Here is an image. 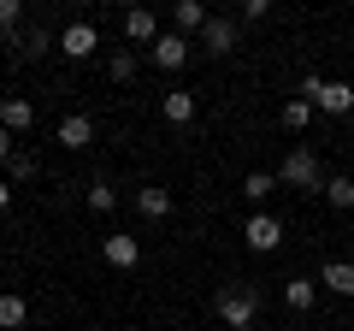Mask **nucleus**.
<instances>
[{
	"instance_id": "nucleus-1",
	"label": "nucleus",
	"mask_w": 354,
	"mask_h": 331,
	"mask_svg": "<svg viewBox=\"0 0 354 331\" xmlns=\"http://www.w3.org/2000/svg\"><path fill=\"white\" fill-rule=\"evenodd\" d=\"M213 314L225 319L230 331H248L254 319H260V290H254V284H225V290L213 296Z\"/></svg>"
},
{
	"instance_id": "nucleus-2",
	"label": "nucleus",
	"mask_w": 354,
	"mask_h": 331,
	"mask_svg": "<svg viewBox=\"0 0 354 331\" xmlns=\"http://www.w3.org/2000/svg\"><path fill=\"white\" fill-rule=\"evenodd\" d=\"M278 184H283V190H319V195H325V172H319V154L307 148V142H295V148L283 154Z\"/></svg>"
},
{
	"instance_id": "nucleus-3",
	"label": "nucleus",
	"mask_w": 354,
	"mask_h": 331,
	"mask_svg": "<svg viewBox=\"0 0 354 331\" xmlns=\"http://www.w3.org/2000/svg\"><path fill=\"white\" fill-rule=\"evenodd\" d=\"M242 237H248L254 255H278V249H283V219H272V213H248Z\"/></svg>"
},
{
	"instance_id": "nucleus-4",
	"label": "nucleus",
	"mask_w": 354,
	"mask_h": 331,
	"mask_svg": "<svg viewBox=\"0 0 354 331\" xmlns=\"http://www.w3.org/2000/svg\"><path fill=\"white\" fill-rule=\"evenodd\" d=\"M95 48H101V30L88 24V18H77V24L59 30V53H65V60H88Z\"/></svg>"
},
{
	"instance_id": "nucleus-5",
	"label": "nucleus",
	"mask_w": 354,
	"mask_h": 331,
	"mask_svg": "<svg viewBox=\"0 0 354 331\" xmlns=\"http://www.w3.org/2000/svg\"><path fill=\"white\" fill-rule=\"evenodd\" d=\"M236 36H242V24H236V18H213V24L201 30V53L225 60V53H236Z\"/></svg>"
},
{
	"instance_id": "nucleus-6",
	"label": "nucleus",
	"mask_w": 354,
	"mask_h": 331,
	"mask_svg": "<svg viewBox=\"0 0 354 331\" xmlns=\"http://www.w3.org/2000/svg\"><path fill=\"white\" fill-rule=\"evenodd\" d=\"M101 255H106V267L130 272V267H142V242H136V237H124V231H106V242H101Z\"/></svg>"
},
{
	"instance_id": "nucleus-7",
	"label": "nucleus",
	"mask_w": 354,
	"mask_h": 331,
	"mask_svg": "<svg viewBox=\"0 0 354 331\" xmlns=\"http://www.w3.org/2000/svg\"><path fill=\"white\" fill-rule=\"evenodd\" d=\"M189 48H195V42L189 36H177V30H165V36L160 42H153V65H160V71H177V65H183V60H189Z\"/></svg>"
},
{
	"instance_id": "nucleus-8",
	"label": "nucleus",
	"mask_w": 354,
	"mask_h": 331,
	"mask_svg": "<svg viewBox=\"0 0 354 331\" xmlns=\"http://www.w3.org/2000/svg\"><path fill=\"white\" fill-rule=\"evenodd\" d=\"M30 125H36V107H30L24 95H0V130H12V136H24Z\"/></svg>"
},
{
	"instance_id": "nucleus-9",
	"label": "nucleus",
	"mask_w": 354,
	"mask_h": 331,
	"mask_svg": "<svg viewBox=\"0 0 354 331\" xmlns=\"http://www.w3.org/2000/svg\"><path fill=\"white\" fill-rule=\"evenodd\" d=\"M95 142V118L88 113H65L59 118V148H88Z\"/></svg>"
},
{
	"instance_id": "nucleus-10",
	"label": "nucleus",
	"mask_w": 354,
	"mask_h": 331,
	"mask_svg": "<svg viewBox=\"0 0 354 331\" xmlns=\"http://www.w3.org/2000/svg\"><path fill=\"white\" fill-rule=\"evenodd\" d=\"M319 290L348 296V302H354V260H325V272H319Z\"/></svg>"
},
{
	"instance_id": "nucleus-11",
	"label": "nucleus",
	"mask_w": 354,
	"mask_h": 331,
	"mask_svg": "<svg viewBox=\"0 0 354 331\" xmlns=\"http://www.w3.org/2000/svg\"><path fill=\"white\" fill-rule=\"evenodd\" d=\"M160 113H165V125H189V118H195V89H165L160 95Z\"/></svg>"
},
{
	"instance_id": "nucleus-12",
	"label": "nucleus",
	"mask_w": 354,
	"mask_h": 331,
	"mask_svg": "<svg viewBox=\"0 0 354 331\" xmlns=\"http://www.w3.org/2000/svg\"><path fill=\"white\" fill-rule=\"evenodd\" d=\"M319 113H330V118H348L354 113V83H325V95H319Z\"/></svg>"
},
{
	"instance_id": "nucleus-13",
	"label": "nucleus",
	"mask_w": 354,
	"mask_h": 331,
	"mask_svg": "<svg viewBox=\"0 0 354 331\" xmlns=\"http://www.w3.org/2000/svg\"><path fill=\"white\" fill-rule=\"evenodd\" d=\"M177 36H201V30L207 24H213V12H207V6H201V0H177Z\"/></svg>"
},
{
	"instance_id": "nucleus-14",
	"label": "nucleus",
	"mask_w": 354,
	"mask_h": 331,
	"mask_svg": "<svg viewBox=\"0 0 354 331\" xmlns=\"http://www.w3.org/2000/svg\"><path fill=\"white\" fill-rule=\"evenodd\" d=\"M124 36H130V42H160L165 30L153 24V12H148V6H130V12H124Z\"/></svg>"
},
{
	"instance_id": "nucleus-15",
	"label": "nucleus",
	"mask_w": 354,
	"mask_h": 331,
	"mask_svg": "<svg viewBox=\"0 0 354 331\" xmlns=\"http://www.w3.org/2000/svg\"><path fill=\"white\" fill-rule=\"evenodd\" d=\"M313 302H319V278H290L283 284V307H290V314H307Z\"/></svg>"
},
{
	"instance_id": "nucleus-16",
	"label": "nucleus",
	"mask_w": 354,
	"mask_h": 331,
	"mask_svg": "<svg viewBox=\"0 0 354 331\" xmlns=\"http://www.w3.org/2000/svg\"><path fill=\"white\" fill-rule=\"evenodd\" d=\"M136 213H142V219H165V213H171V190H160V184L136 190Z\"/></svg>"
},
{
	"instance_id": "nucleus-17",
	"label": "nucleus",
	"mask_w": 354,
	"mask_h": 331,
	"mask_svg": "<svg viewBox=\"0 0 354 331\" xmlns=\"http://www.w3.org/2000/svg\"><path fill=\"white\" fill-rule=\"evenodd\" d=\"M6 48H18V60H41V53L53 48V36H48V30H24V36H12Z\"/></svg>"
},
{
	"instance_id": "nucleus-18",
	"label": "nucleus",
	"mask_w": 354,
	"mask_h": 331,
	"mask_svg": "<svg viewBox=\"0 0 354 331\" xmlns=\"http://www.w3.org/2000/svg\"><path fill=\"white\" fill-rule=\"evenodd\" d=\"M24 319H30V302H24V296H12V290H6V296H0V331H18Z\"/></svg>"
},
{
	"instance_id": "nucleus-19",
	"label": "nucleus",
	"mask_w": 354,
	"mask_h": 331,
	"mask_svg": "<svg viewBox=\"0 0 354 331\" xmlns=\"http://www.w3.org/2000/svg\"><path fill=\"white\" fill-rule=\"evenodd\" d=\"M325 202L337 213H354V178H325Z\"/></svg>"
},
{
	"instance_id": "nucleus-20",
	"label": "nucleus",
	"mask_w": 354,
	"mask_h": 331,
	"mask_svg": "<svg viewBox=\"0 0 354 331\" xmlns=\"http://www.w3.org/2000/svg\"><path fill=\"white\" fill-rule=\"evenodd\" d=\"M272 190H278V172H248V178H242V195H248V202H266Z\"/></svg>"
},
{
	"instance_id": "nucleus-21",
	"label": "nucleus",
	"mask_w": 354,
	"mask_h": 331,
	"mask_svg": "<svg viewBox=\"0 0 354 331\" xmlns=\"http://www.w3.org/2000/svg\"><path fill=\"white\" fill-rule=\"evenodd\" d=\"M313 113H319V107H313V101H283V125H290V130H295V136H301V130H307V125H313Z\"/></svg>"
},
{
	"instance_id": "nucleus-22",
	"label": "nucleus",
	"mask_w": 354,
	"mask_h": 331,
	"mask_svg": "<svg viewBox=\"0 0 354 331\" xmlns=\"http://www.w3.org/2000/svg\"><path fill=\"white\" fill-rule=\"evenodd\" d=\"M88 207H95V213H113V207H118V190H113L106 178H95V184H88Z\"/></svg>"
},
{
	"instance_id": "nucleus-23",
	"label": "nucleus",
	"mask_w": 354,
	"mask_h": 331,
	"mask_svg": "<svg viewBox=\"0 0 354 331\" xmlns=\"http://www.w3.org/2000/svg\"><path fill=\"white\" fill-rule=\"evenodd\" d=\"M136 53H113V65H106V71H113V83H130V77H136Z\"/></svg>"
},
{
	"instance_id": "nucleus-24",
	"label": "nucleus",
	"mask_w": 354,
	"mask_h": 331,
	"mask_svg": "<svg viewBox=\"0 0 354 331\" xmlns=\"http://www.w3.org/2000/svg\"><path fill=\"white\" fill-rule=\"evenodd\" d=\"M266 18H272V6H266V0H242L236 24H266Z\"/></svg>"
},
{
	"instance_id": "nucleus-25",
	"label": "nucleus",
	"mask_w": 354,
	"mask_h": 331,
	"mask_svg": "<svg viewBox=\"0 0 354 331\" xmlns=\"http://www.w3.org/2000/svg\"><path fill=\"white\" fill-rule=\"evenodd\" d=\"M319 95H325V77H319V71H307L301 83H295V101H319Z\"/></svg>"
},
{
	"instance_id": "nucleus-26",
	"label": "nucleus",
	"mask_w": 354,
	"mask_h": 331,
	"mask_svg": "<svg viewBox=\"0 0 354 331\" xmlns=\"http://www.w3.org/2000/svg\"><path fill=\"white\" fill-rule=\"evenodd\" d=\"M18 18H24V6H18V0H0V30L18 36Z\"/></svg>"
},
{
	"instance_id": "nucleus-27",
	"label": "nucleus",
	"mask_w": 354,
	"mask_h": 331,
	"mask_svg": "<svg viewBox=\"0 0 354 331\" xmlns=\"http://www.w3.org/2000/svg\"><path fill=\"white\" fill-rule=\"evenodd\" d=\"M6 172H12V184H24V178H36V160H30V154H12Z\"/></svg>"
},
{
	"instance_id": "nucleus-28",
	"label": "nucleus",
	"mask_w": 354,
	"mask_h": 331,
	"mask_svg": "<svg viewBox=\"0 0 354 331\" xmlns=\"http://www.w3.org/2000/svg\"><path fill=\"white\" fill-rule=\"evenodd\" d=\"M12 154H18V142H12V130H0V166H12Z\"/></svg>"
},
{
	"instance_id": "nucleus-29",
	"label": "nucleus",
	"mask_w": 354,
	"mask_h": 331,
	"mask_svg": "<svg viewBox=\"0 0 354 331\" xmlns=\"http://www.w3.org/2000/svg\"><path fill=\"white\" fill-rule=\"evenodd\" d=\"M6 207H12V178L0 172V213H6Z\"/></svg>"
}]
</instances>
